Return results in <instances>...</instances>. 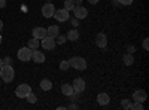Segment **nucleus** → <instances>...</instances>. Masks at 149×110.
<instances>
[{"mask_svg": "<svg viewBox=\"0 0 149 110\" xmlns=\"http://www.w3.org/2000/svg\"><path fill=\"white\" fill-rule=\"evenodd\" d=\"M0 77H2L3 82L10 83L12 80H14V77H15L14 67H12V66H3L2 68H0Z\"/></svg>", "mask_w": 149, "mask_h": 110, "instance_id": "obj_1", "label": "nucleus"}, {"mask_svg": "<svg viewBox=\"0 0 149 110\" xmlns=\"http://www.w3.org/2000/svg\"><path fill=\"white\" fill-rule=\"evenodd\" d=\"M69 64H70V67L76 68V70H85L86 68V61L82 57H72L69 59Z\"/></svg>", "mask_w": 149, "mask_h": 110, "instance_id": "obj_2", "label": "nucleus"}, {"mask_svg": "<svg viewBox=\"0 0 149 110\" xmlns=\"http://www.w3.org/2000/svg\"><path fill=\"white\" fill-rule=\"evenodd\" d=\"M30 92H31V88H30L29 83H21L15 89V94H17V97H19V98H26Z\"/></svg>", "mask_w": 149, "mask_h": 110, "instance_id": "obj_3", "label": "nucleus"}, {"mask_svg": "<svg viewBox=\"0 0 149 110\" xmlns=\"http://www.w3.org/2000/svg\"><path fill=\"white\" fill-rule=\"evenodd\" d=\"M31 55H33V49H30L29 46L21 48V49L18 51V54H17V57H18L19 61H30L31 59Z\"/></svg>", "mask_w": 149, "mask_h": 110, "instance_id": "obj_4", "label": "nucleus"}, {"mask_svg": "<svg viewBox=\"0 0 149 110\" xmlns=\"http://www.w3.org/2000/svg\"><path fill=\"white\" fill-rule=\"evenodd\" d=\"M40 45H42L43 49H46V51H52L57 43H55V39H54V37H51V36H45V37L42 39V42H40Z\"/></svg>", "mask_w": 149, "mask_h": 110, "instance_id": "obj_5", "label": "nucleus"}, {"mask_svg": "<svg viewBox=\"0 0 149 110\" xmlns=\"http://www.w3.org/2000/svg\"><path fill=\"white\" fill-rule=\"evenodd\" d=\"M54 18H55L58 22H66V21L70 18L69 10H66L64 8H63V9H57V10L54 12Z\"/></svg>", "mask_w": 149, "mask_h": 110, "instance_id": "obj_6", "label": "nucleus"}, {"mask_svg": "<svg viewBox=\"0 0 149 110\" xmlns=\"http://www.w3.org/2000/svg\"><path fill=\"white\" fill-rule=\"evenodd\" d=\"M73 14H74V18H78L81 21V19H85L86 17H88V10L81 5H76L73 8Z\"/></svg>", "mask_w": 149, "mask_h": 110, "instance_id": "obj_7", "label": "nucleus"}, {"mask_svg": "<svg viewBox=\"0 0 149 110\" xmlns=\"http://www.w3.org/2000/svg\"><path fill=\"white\" fill-rule=\"evenodd\" d=\"M72 86H73V91H74V92H79V94H82V92L85 91V88H86V85H85V80H84V79L76 77V79L73 80Z\"/></svg>", "mask_w": 149, "mask_h": 110, "instance_id": "obj_8", "label": "nucleus"}, {"mask_svg": "<svg viewBox=\"0 0 149 110\" xmlns=\"http://www.w3.org/2000/svg\"><path fill=\"white\" fill-rule=\"evenodd\" d=\"M54 12H55V6L52 3H45L42 6V15L45 18H52L54 17Z\"/></svg>", "mask_w": 149, "mask_h": 110, "instance_id": "obj_9", "label": "nucleus"}, {"mask_svg": "<svg viewBox=\"0 0 149 110\" xmlns=\"http://www.w3.org/2000/svg\"><path fill=\"white\" fill-rule=\"evenodd\" d=\"M148 98V95L143 89H137L133 92V101H137V103H145Z\"/></svg>", "mask_w": 149, "mask_h": 110, "instance_id": "obj_10", "label": "nucleus"}, {"mask_svg": "<svg viewBox=\"0 0 149 110\" xmlns=\"http://www.w3.org/2000/svg\"><path fill=\"white\" fill-rule=\"evenodd\" d=\"M95 45H97L98 48H103V49L107 46V37H106L104 33H98V34L95 36Z\"/></svg>", "mask_w": 149, "mask_h": 110, "instance_id": "obj_11", "label": "nucleus"}, {"mask_svg": "<svg viewBox=\"0 0 149 110\" xmlns=\"http://www.w3.org/2000/svg\"><path fill=\"white\" fill-rule=\"evenodd\" d=\"M31 58H33V61H34L36 64H42V63H45V54L40 52V51H37V49L33 51Z\"/></svg>", "mask_w": 149, "mask_h": 110, "instance_id": "obj_12", "label": "nucleus"}, {"mask_svg": "<svg viewBox=\"0 0 149 110\" xmlns=\"http://www.w3.org/2000/svg\"><path fill=\"white\" fill-rule=\"evenodd\" d=\"M45 36H46V28H43V27H36V28H33V37H34V39L42 40Z\"/></svg>", "mask_w": 149, "mask_h": 110, "instance_id": "obj_13", "label": "nucleus"}, {"mask_svg": "<svg viewBox=\"0 0 149 110\" xmlns=\"http://www.w3.org/2000/svg\"><path fill=\"white\" fill-rule=\"evenodd\" d=\"M97 103L100 106H107L110 103V97L106 94V92H100L97 95Z\"/></svg>", "mask_w": 149, "mask_h": 110, "instance_id": "obj_14", "label": "nucleus"}, {"mask_svg": "<svg viewBox=\"0 0 149 110\" xmlns=\"http://www.w3.org/2000/svg\"><path fill=\"white\" fill-rule=\"evenodd\" d=\"M66 37H67V40H70V42L78 40V39H79V31H78L76 28H72V30H69V31H67Z\"/></svg>", "mask_w": 149, "mask_h": 110, "instance_id": "obj_15", "label": "nucleus"}, {"mask_svg": "<svg viewBox=\"0 0 149 110\" xmlns=\"http://www.w3.org/2000/svg\"><path fill=\"white\" fill-rule=\"evenodd\" d=\"M60 34V27L58 26H51L46 28V36H51V37H57V36Z\"/></svg>", "mask_w": 149, "mask_h": 110, "instance_id": "obj_16", "label": "nucleus"}, {"mask_svg": "<svg viewBox=\"0 0 149 110\" xmlns=\"http://www.w3.org/2000/svg\"><path fill=\"white\" fill-rule=\"evenodd\" d=\"M122 61H124V64L125 66H133L134 64V57H133V54H124V57H122Z\"/></svg>", "mask_w": 149, "mask_h": 110, "instance_id": "obj_17", "label": "nucleus"}, {"mask_svg": "<svg viewBox=\"0 0 149 110\" xmlns=\"http://www.w3.org/2000/svg\"><path fill=\"white\" fill-rule=\"evenodd\" d=\"M51 88H52V82L49 79H42L40 80V89L42 91H49Z\"/></svg>", "mask_w": 149, "mask_h": 110, "instance_id": "obj_18", "label": "nucleus"}, {"mask_svg": "<svg viewBox=\"0 0 149 110\" xmlns=\"http://www.w3.org/2000/svg\"><path fill=\"white\" fill-rule=\"evenodd\" d=\"M61 92H63L66 97H69L72 92H73V86L70 83H64V85H61Z\"/></svg>", "mask_w": 149, "mask_h": 110, "instance_id": "obj_19", "label": "nucleus"}, {"mask_svg": "<svg viewBox=\"0 0 149 110\" xmlns=\"http://www.w3.org/2000/svg\"><path fill=\"white\" fill-rule=\"evenodd\" d=\"M39 45H40L39 39H34V37H33V39H30V40H29V45H27V46L30 48V49H33V51H34V49H37V48H39Z\"/></svg>", "mask_w": 149, "mask_h": 110, "instance_id": "obj_20", "label": "nucleus"}, {"mask_svg": "<svg viewBox=\"0 0 149 110\" xmlns=\"http://www.w3.org/2000/svg\"><path fill=\"white\" fill-rule=\"evenodd\" d=\"M66 42H67V37H66L64 34H58L57 37H55V43L57 45H64Z\"/></svg>", "mask_w": 149, "mask_h": 110, "instance_id": "obj_21", "label": "nucleus"}, {"mask_svg": "<svg viewBox=\"0 0 149 110\" xmlns=\"http://www.w3.org/2000/svg\"><path fill=\"white\" fill-rule=\"evenodd\" d=\"M74 6H76L74 0H66V2H64V9H66V10H73Z\"/></svg>", "mask_w": 149, "mask_h": 110, "instance_id": "obj_22", "label": "nucleus"}, {"mask_svg": "<svg viewBox=\"0 0 149 110\" xmlns=\"http://www.w3.org/2000/svg\"><path fill=\"white\" fill-rule=\"evenodd\" d=\"M26 98H27V101H29V103H31V104H34V103L37 101V97H36V94H34L33 91H31V92L26 97Z\"/></svg>", "mask_w": 149, "mask_h": 110, "instance_id": "obj_23", "label": "nucleus"}, {"mask_svg": "<svg viewBox=\"0 0 149 110\" xmlns=\"http://www.w3.org/2000/svg\"><path fill=\"white\" fill-rule=\"evenodd\" d=\"M121 106H122V109H127V110H131V101H130L128 98H124V100L121 101Z\"/></svg>", "mask_w": 149, "mask_h": 110, "instance_id": "obj_24", "label": "nucleus"}, {"mask_svg": "<svg viewBox=\"0 0 149 110\" xmlns=\"http://www.w3.org/2000/svg\"><path fill=\"white\" fill-rule=\"evenodd\" d=\"M69 67H70V64H69L67 59H63L60 63V70H69Z\"/></svg>", "mask_w": 149, "mask_h": 110, "instance_id": "obj_25", "label": "nucleus"}, {"mask_svg": "<svg viewBox=\"0 0 149 110\" xmlns=\"http://www.w3.org/2000/svg\"><path fill=\"white\" fill-rule=\"evenodd\" d=\"M79 95H81L79 92H74V91H73V92H72V94L69 95V98H70V101L76 103V101H78V98H79Z\"/></svg>", "mask_w": 149, "mask_h": 110, "instance_id": "obj_26", "label": "nucleus"}, {"mask_svg": "<svg viewBox=\"0 0 149 110\" xmlns=\"http://www.w3.org/2000/svg\"><path fill=\"white\" fill-rule=\"evenodd\" d=\"M131 110H143V103L134 101V104H131Z\"/></svg>", "mask_w": 149, "mask_h": 110, "instance_id": "obj_27", "label": "nucleus"}, {"mask_svg": "<svg viewBox=\"0 0 149 110\" xmlns=\"http://www.w3.org/2000/svg\"><path fill=\"white\" fill-rule=\"evenodd\" d=\"M119 2V5H122V6H130L131 3H133V0H118Z\"/></svg>", "mask_w": 149, "mask_h": 110, "instance_id": "obj_28", "label": "nucleus"}, {"mask_svg": "<svg viewBox=\"0 0 149 110\" xmlns=\"http://www.w3.org/2000/svg\"><path fill=\"white\" fill-rule=\"evenodd\" d=\"M2 61H3V66H10V64H12V58H10V57H6V58H3Z\"/></svg>", "mask_w": 149, "mask_h": 110, "instance_id": "obj_29", "label": "nucleus"}, {"mask_svg": "<svg viewBox=\"0 0 149 110\" xmlns=\"http://www.w3.org/2000/svg\"><path fill=\"white\" fill-rule=\"evenodd\" d=\"M143 49H145V51L149 49V39H145V40H143Z\"/></svg>", "mask_w": 149, "mask_h": 110, "instance_id": "obj_30", "label": "nucleus"}, {"mask_svg": "<svg viewBox=\"0 0 149 110\" xmlns=\"http://www.w3.org/2000/svg\"><path fill=\"white\" fill-rule=\"evenodd\" d=\"M66 109H72V110H76V109H79V106L78 104H74V103H72V104H69Z\"/></svg>", "mask_w": 149, "mask_h": 110, "instance_id": "obj_31", "label": "nucleus"}, {"mask_svg": "<svg viewBox=\"0 0 149 110\" xmlns=\"http://www.w3.org/2000/svg\"><path fill=\"white\" fill-rule=\"evenodd\" d=\"M78 24H79V19L78 18H72V26L73 27H78Z\"/></svg>", "mask_w": 149, "mask_h": 110, "instance_id": "obj_32", "label": "nucleus"}, {"mask_svg": "<svg viewBox=\"0 0 149 110\" xmlns=\"http://www.w3.org/2000/svg\"><path fill=\"white\" fill-rule=\"evenodd\" d=\"M127 52H128V54H133V52H134V46H133V45L127 46Z\"/></svg>", "mask_w": 149, "mask_h": 110, "instance_id": "obj_33", "label": "nucleus"}, {"mask_svg": "<svg viewBox=\"0 0 149 110\" xmlns=\"http://www.w3.org/2000/svg\"><path fill=\"white\" fill-rule=\"evenodd\" d=\"M6 6V0H0V9H3Z\"/></svg>", "mask_w": 149, "mask_h": 110, "instance_id": "obj_34", "label": "nucleus"}, {"mask_svg": "<svg viewBox=\"0 0 149 110\" xmlns=\"http://www.w3.org/2000/svg\"><path fill=\"white\" fill-rule=\"evenodd\" d=\"M112 5H113V6H119V2H118V0H112Z\"/></svg>", "mask_w": 149, "mask_h": 110, "instance_id": "obj_35", "label": "nucleus"}, {"mask_svg": "<svg viewBox=\"0 0 149 110\" xmlns=\"http://www.w3.org/2000/svg\"><path fill=\"white\" fill-rule=\"evenodd\" d=\"M88 2H90L91 5H95V3H98V0H88Z\"/></svg>", "mask_w": 149, "mask_h": 110, "instance_id": "obj_36", "label": "nucleus"}, {"mask_svg": "<svg viewBox=\"0 0 149 110\" xmlns=\"http://www.w3.org/2000/svg\"><path fill=\"white\" fill-rule=\"evenodd\" d=\"M2 30H3V21L0 19V33H2Z\"/></svg>", "mask_w": 149, "mask_h": 110, "instance_id": "obj_37", "label": "nucleus"}, {"mask_svg": "<svg viewBox=\"0 0 149 110\" xmlns=\"http://www.w3.org/2000/svg\"><path fill=\"white\" fill-rule=\"evenodd\" d=\"M74 3H76V5H81V3H82V0H74Z\"/></svg>", "mask_w": 149, "mask_h": 110, "instance_id": "obj_38", "label": "nucleus"}, {"mask_svg": "<svg viewBox=\"0 0 149 110\" xmlns=\"http://www.w3.org/2000/svg\"><path fill=\"white\" fill-rule=\"evenodd\" d=\"M3 67V61H2V58H0V68Z\"/></svg>", "mask_w": 149, "mask_h": 110, "instance_id": "obj_39", "label": "nucleus"}, {"mask_svg": "<svg viewBox=\"0 0 149 110\" xmlns=\"http://www.w3.org/2000/svg\"><path fill=\"white\" fill-rule=\"evenodd\" d=\"M2 40H3V39H2V34H0V45H2Z\"/></svg>", "mask_w": 149, "mask_h": 110, "instance_id": "obj_40", "label": "nucleus"}]
</instances>
